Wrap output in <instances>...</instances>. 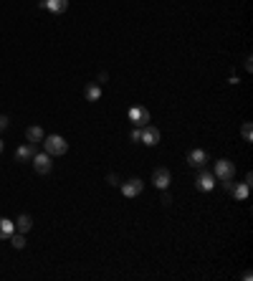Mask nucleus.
<instances>
[{
  "instance_id": "nucleus-1",
  "label": "nucleus",
  "mask_w": 253,
  "mask_h": 281,
  "mask_svg": "<svg viewBox=\"0 0 253 281\" xmlns=\"http://www.w3.org/2000/svg\"><path fill=\"white\" fill-rule=\"evenodd\" d=\"M43 147H46V152H48L51 157H59V155H66V152H68V142L63 140L61 135H48V137H43Z\"/></svg>"
},
{
  "instance_id": "nucleus-2",
  "label": "nucleus",
  "mask_w": 253,
  "mask_h": 281,
  "mask_svg": "<svg viewBox=\"0 0 253 281\" xmlns=\"http://www.w3.org/2000/svg\"><path fill=\"white\" fill-rule=\"evenodd\" d=\"M213 175H215V180L231 183V180L236 177V165H233L231 160H218L215 167H213Z\"/></svg>"
},
{
  "instance_id": "nucleus-3",
  "label": "nucleus",
  "mask_w": 253,
  "mask_h": 281,
  "mask_svg": "<svg viewBox=\"0 0 253 281\" xmlns=\"http://www.w3.org/2000/svg\"><path fill=\"white\" fill-rule=\"evenodd\" d=\"M33 167H36V172L38 175H48L51 172V167H54V162H51V155L48 152H41V155H33Z\"/></svg>"
},
{
  "instance_id": "nucleus-4",
  "label": "nucleus",
  "mask_w": 253,
  "mask_h": 281,
  "mask_svg": "<svg viewBox=\"0 0 253 281\" xmlns=\"http://www.w3.org/2000/svg\"><path fill=\"white\" fill-rule=\"evenodd\" d=\"M195 185H197V190L210 193V190L215 188V175H213V172H208V170H200V172H197V177H195Z\"/></svg>"
},
{
  "instance_id": "nucleus-5",
  "label": "nucleus",
  "mask_w": 253,
  "mask_h": 281,
  "mask_svg": "<svg viewBox=\"0 0 253 281\" xmlns=\"http://www.w3.org/2000/svg\"><path fill=\"white\" fill-rule=\"evenodd\" d=\"M129 122L134 127H144V124H149V112L144 107H132L129 109Z\"/></svg>"
},
{
  "instance_id": "nucleus-6",
  "label": "nucleus",
  "mask_w": 253,
  "mask_h": 281,
  "mask_svg": "<svg viewBox=\"0 0 253 281\" xmlns=\"http://www.w3.org/2000/svg\"><path fill=\"white\" fill-rule=\"evenodd\" d=\"M170 180H172V175H170V170H167V167H157V170L152 172V185H155V188H160V190H167Z\"/></svg>"
},
{
  "instance_id": "nucleus-7",
  "label": "nucleus",
  "mask_w": 253,
  "mask_h": 281,
  "mask_svg": "<svg viewBox=\"0 0 253 281\" xmlns=\"http://www.w3.org/2000/svg\"><path fill=\"white\" fill-rule=\"evenodd\" d=\"M139 142H144L147 147H155V144L160 142V130L152 127V124H144V127H142V137H139Z\"/></svg>"
},
{
  "instance_id": "nucleus-8",
  "label": "nucleus",
  "mask_w": 253,
  "mask_h": 281,
  "mask_svg": "<svg viewBox=\"0 0 253 281\" xmlns=\"http://www.w3.org/2000/svg\"><path fill=\"white\" fill-rule=\"evenodd\" d=\"M142 188H144V183L139 177H132V180H127L122 185V193H124V198H137L142 193Z\"/></svg>"
},
{
  "instance_id": "nucleus-9",
  "label": "nucleus",
  "mask_w": 253,
  "mask_h": 281,
  "mask_svg": "<svg viewBox=\"0 0 253 281\" xmlns=\"http://www.w3.org/2000/svg\"><path fill=\"white\" fill-rule=\"evenodd\" d=\"M205 162H208V152H205V149H192V152L188 155V165H190V167H197V170H200Z\"/></svg>"
},
{
  "instance_id": "nucleus-10",
  "label": "nucleus",
  "mask_w": 253,
  "mask_h": 281,
  "mask_svg": "<svg viewBox=\"0 0 253 281\" xmlns=\"http://www.w3.org/2000/svg\"><path fill=\"white\" fill-rule=\"evenodd\" d=\"M33 155H36V144H31V142L20 144V147H18V152H15L18 162H31V160H33Z\"/></svg>"
},
{
  "instance_id": "nucleus-11",
  "label": "nucleus",
  "mask_w": 253,
  "mask_h": 281,
  "mask_svg": "<svg viewBox=\"0 0 253 281\" xmlns=\"http://www.w3.org/2000/svg\"><path fill=\"white\" fill-rule=\"evenodd\" d=\"M38 5L46 8V10H51V13H63L68 8V0H41Z\"/></svg>"
},
{
  "instance_id": "nucleus-12",
  "label": "nucleus",
  "mask_w": 253,
  "mask_h": 281,
  "mask_svg": "<svg viewBox=\"0 0 253 281\" xmlns=\"http://www.w3.org/2000/svg\"><path fill=\"white\" fill-rule=\"evenodd\" d=\"M26 140L31 142V144H38V142H43V130H41L38 124L28 127V130H26Z\"/></svg>"
},
{
  "instance_id": "nucleus-13",
  "label": "nucleus",
  "mask_w": 253,
  "mask_h": 281,
  "mask_svg": "<svg viewBox=\"0 0 253 281\" xmlns=\"http://www.w3.org/2000/svg\"><path fill=\"white\" fill-rule=\"evenodd\" d=\"M84 96H86V101H99L102 99V86L99 84H89L84 89Z\"/></svg>"
},
{
  "instance_id": "nucleus-14",
  "label": "nucleus",
  "mask_w": 253,
  "mask_h": 281,
  "mask_svg": "<svg viewBox=\"0 0 253 281\" xmlns=\"http://www.w3.org/2000/svg\"><path fill=\"white\" fill-rule=\"evenodd\" d=\"M15 228H18V233H28V231L33 228V218H31L28 213H23V215L15 220Z\"/></svg>"
},
{
  "instance_id": "nucleus-15",
  "label": "nucleus",
  "mask_w": 253,
  "mask_h": 281,
  "mask_svg": "<svg viewBox=\"0 0 253 281\" xmlns=\"http://www.w3.org/2000/svg\"><path fill=\"white\" fill-rule=\"evenodd\" d=\"M15 233V223L8 218H0V238H10Z\"/></svg>"
},
{
  "instance_id": "nucleus-16",
  "label": "nucleus",
  "mask_w": 253,
  "mask_h": 281,
  "mask_svg": "<svg viewBox=\"0 0 253 281\" xmlns=\"http://www.w3.org/2000/svg\"><path fill=\"white\" fill-rule=\"evenodd\" d=\"M233 190V198L236 200H246L248 198V185L246 183H241V185H236V188H231Z\"/></svg>"
},
{
  "instance_id": "nucleus-17",
  "label": "nucleus",
  "mask_w": 253,
  "mask_h": 281,
  "mask_svg": "<svg viewBox=\"0 0 253 281\" xmlns=\"http://www.w3.org/2000/svg\"><path fill=\"white\" fill-rule=\"evenodd\" d=\"M10 241H13V246H15L18 251H20V248H26V236H23V233H18V236L13 233V236H10Z\"/></svg>"
},
{
  "instance_id": "nucleus-18",
  "label": "nucleus",
  "mask_w": 253,
  "mask_h": 281,
  "mask_svg": "<svg viewBox=\"0 0 253 281\" xmlns=\"http://www.w3.org/2000/svg\"><path fill=\"white\" fill-rule=\"evenodd\" d=\"M241 135H243V140H246V142H253V127H251V122H246V124H243Z\"/></svg>"
},
{
  "instance_id": "nucleus-19",
  "label": "nucleus",
  "mask_w": 253,
  "mask_h": 281,
  "mask_svg": "<svg viewBox=\"0 0 253 281\" xmlns=\"http://www.w3.org/2000/svg\"><path fill=\"white\" fill-rule=\"evenodd\" d=\"M129 137H132V142H139V137H142V127H134Z\"/></svg>"
},
{
  "instance_id": "nucleus-20",
  "label": "nucleus",
  "mask_w": 253,
  "mask_h": 281,
  "mask_svg": "<svg viewBox=\"0 0 253 281\" xmlns=\"http://www.w3.org/2000/svg\"><path fill=\"white\" fill-rule=\"evenodd\" d=\"M8 127V117L5 114H0V130H5Z\"/></svg>"
},
{
  "instance_id": "nucleus-21",
  "label": "nucleus",
  "mask_w": 253,
  "mask_h": 281,
  "mask_svg": "<svg viewBox=\"0 0 253 281\" xmlns=\"http://www.w3.org/2000/svg\"><path fill=\"white\" fill-rule=\"evenodd\" d=\"M0 152H3V140H0Z\"/></svg>"
}]
</instances>
